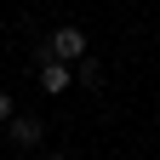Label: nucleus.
<instances>
[{"mask_svg": "<svg viewBox=\"0 0 160 160\" xmlns=\"http://www.w3.org/2000/svg\"><path fill=\"white\" fill-rule=\"evenodd\" d=\"M80 86H103V69H97L92 57H80Z\"/></svg>", "mask_w": 160, "mask_h": 160, "instance_id": "4", "label": "nucleus"}, {"mask_svg": "<svg viewBox=\"0 0 160 160\" xmlns=\"http://www.w3.org/2000/svg\"><path fill=\"white\" fill-rule=\"evenodd\" d=\"M34 74H40V92H69V80H74V69L63 63V57H52L46 46L34 52Z\"/></svg>", "mask_w": 160, "mask_h": 160, "instance_id": "1", "label": "nucleus"}, {"mask_svg": "<svg viewBox=\"0 0 160 160\" xmlns=\"http://www.w3.org/2000/svg\"><path fill=\"white\" fill-rule=\"evenodd\" d=\"M46 160H63V154H46Z\"/></svg>", "mask_w": 160, "mask_h": 160, "instance_id": "6", "label": "nucleus"}, {"mask_svg": "<svg viewBox=\"0 0 160 160\" xmlns=\"http://www.w3.org/2000/svg\"><path fill=\"white\" fill-rule=\"evenodd\" d=\"M12 114H17V109H12V97L0 92V120H12Z\"/></svg>", "mask_w": 160, "mask_h": 160, "instance_id": "5", "label": "nucleus"}, {"mask_svg": "<svg viewBox=\"0 0 160 160\" xmlns=\"http://www.w3.org/2000/svg\"><path fill=\"white\" fill-rule=\"evenodd\" d=\"M46 52H52V57H63V63H80V57H86V34H80L74 23H63V29L46 40Z\"/></svg>", "mask_w": 160, "mask_h": 160, "instance_id": "2", "label": "nucleus"}, {"mask_svg": "<svg viewBox=\"0 0 160 160\" xmlns=\"http://www.w3.org/2000/svg\"><path fill=\"white\" fill-rule=\"evenodd\" d=\"M6 137H12V143H40V120L34 114H12L6 120Z\"/></svg>", "mask_w": 160, "mask_h": 160, "instance_id": "3", "label": "nucleus"}]
</instances>
